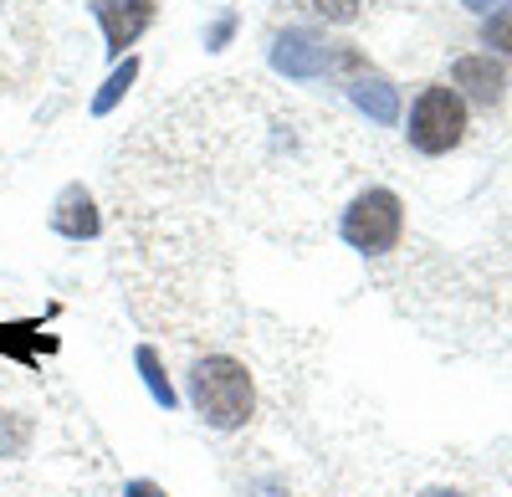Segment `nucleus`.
Wrapping results in <instances>:
<instances>
[{"label":"nucleus","mask_w":512,"mask_h":497,"mask_svg":"<svg viewBox=\"0 0 512 497\" xmlns=\"http://www.w3.org/2000/svg\"><path fill=\"white\" fill-rule=\"evenodd\" d=\"M190 400L200 410V421H210L216 431H236L246 426L251 405H256V390H251V375L246 364L231 359V354H210L190 369Z\"/></svg>","instance_id":"1"},{"label":"nucleus","mask_w":512,"mask_h":497,"mask_svg":"<svg viewBox=\"0 0 512 497\" xmlns=\"http://www.w3.org/2000/svg\"><path fill=\"white\" fill-rule=\"evenodd\" d=\"M466 134V103L451 88H425L410 108V144L420 154H446Z\"/></svg>","instance_id":"2"},{"label":"nucleus","mask_w":512,"mask_h":497,"mask_svg":"<svg viewBox=\"0 0 512 497\" xmlns=\"http://www.w3.org/2000/svg\"><path fill=\"white\" fill-rule=\"evenodd\" d=\"M405 211H400V195L395 190H364L349 211H344V241L359 246V252H390L400 241Z\"/></svg>","instance_id":"3"},{"label":"nucleus","mask_w":512,"mask_h":497,"mask_svg":"<svg viewBox=\"0 0 512 497\" xmlns=\"http://www.w3.org/2000/svg\"><path fill=\"white\" fill-rule=\"evenodd\" d=\"M272 67L277 72H287V77H323V72H333L338 67V52L328 47V41L318 36V31H282L277 41H272Z\"/></svg>","instance_id":"4"},{"label":"nucleus","mask_w":512,"mask_h":497,"mask_svg":"<svg viewBox=\"0 0 512 497\" xmlns=\"http://www.w3.org/2000/svg\"><path fill=\"white\" fill-rule=\"evenodd\" d=\"M93 16H98V26H103L108 52L123 57V47H134V41L149 31L154 0H93Z\"/></svg>","instance_id":"5"},{"label":"nucleus","mask_w":512,"mask_h":497,"mask_svg":"<svg viewBox=\"0 0 512 497\" xmlns=\"http://www.w3.org/2000/svg\"><path fill=\"white\" fill-rule=\"evenodd\" d=\"M52 226H57L62 236H72V241H93V236L103 231V216H98V205H93L88 190L67 185V190L57 195V205H52Z\"/></svg>","instance_id":"6"},{"label":"nucleus","mask_w":512,"mask_h":497,"mask_svg":"<svg viewBox=\"0 0 512 497\" xmlns=\"http://www.w3.org/2000/svg\"><path fill=\"white\" fill-rule=\"evenodd\" d=\"M451 77H456V88H466V98H477V103H497L502 98V67L492 62V52L461 57L451 67Z\"/></svg>","instance_id":"7"},{"label":"nucleus","mask_w":512,"mask_h":497,"mask_svg":"<svg viewBox=\"0 0 512 497\" xmlns=\"http://www.w3.org/2000/svg\"><path fill=\"white\" fill-rule=\"evenodd\" d=\"M349 98H354L374 123H395V118H400V93H395L384 77H359L354 88H349Z\"/></svg>","instance_id":"8"},{"label":"nucleus","mask_w":512,"mask_h":497,"mask_svg":"<svg viewBox=\"0 0 512 497\" xmlns=\"http://www.w3.org/2000/svg\"><path fill=\"white\" fill-rule=\"evenodd\" d=\"M134 77H139V62H134V57H123V62L108 72V82L98 88V98H93V113H98V118H103V113H113V108H118V98H123L128 88H134Z\"/></svg>","instance_id":"9"},{"label":"nucleus","mask_w":512,"mask_h":497,"mask_svg":"<svg viewBox=\"0 0 512 497\" xmlns=\"http://www.w3.org/2000/svg\"><path fill=\"white\" fill-rule=\"evenodd\" d=\"M134 359H139V375H144V385H149L154 405H164V410H175V400H180V395H175V385H169V375H164V364H159V354H154V349L144 344V349H139Z\"/></svg>","instance_id":"10"},{"label":"nucleus","mask_w":512,"mask_h":497,"mask_svg":"<svg viewBox=\"0 0 512 497\" xmlns=\"http://www.w3.org/2000/svg\"><path fill=\"white\" fill-rule=\"evenodd\" d=\"M0 349L31 364V359H36V349H57V344H52V339H41L31 323H21V328H0Z\"/></svg>","instance_id":"11"},{"label":"nucleus","mask_w":512,"mask_h":497,"mask_svg":"<svg viewBox=\"0 0 512 497\" xmlns=\"http://www.w3.org/2000/svg\"><path fill=\"white\" fill-rule=\"evenodd\" d=\"M297 6H308L313 16H328V21H354L359 16V0H297Z\"/></svg>","instance_id":"12"},{"label":"nucleus","mask_w":512,"mask_h":497,"mask_svg":"<svg viewBox=\"0 0 512 497\" xmlns=\"http://www.w3.org/2000/svg\"><path fill=\"white\" fill-rule=\"evenodd\" d=\"M487 47H497V52L512 57V11H497V16L487 21Z\"/></svg>","instance_id":"13"},{"label":"nucleus","mask_w":512,"mask_h":497,"mask_svg":"<svg viewBox=\"0 0 512 497\" xmlns=\"http://www.w3.org/2000/svg\"><path fill=\"white\" fill-rule=\"evenodd\" d=\"M123 497H164V487H154V482L139 477V482H128V487H123Z\"/></svg>","instance_id":"14"},{"label":"nucleus","mask_w":512,"mask_h":497,"mask_svg":"<svg viewBox=\"0 0 512 497\" xmlns=\"http://www.w3.org/2000/svg\"><path fill=\"white\" fill-rule=\"evenodd\" d=\"M461 6H472V11H502V6H512V0H461Z\"/></svg>","instance_id":"15"},{"label":"nucleus","mask_w":512,"mask_h":497,"mask_svg":"<svg viewBox=\"0 0 512 497\" xmlns=\"http://www.w3.org/2000/svg\"><path fill=\"white\" fill-rule=\"evenodd\" d=\"M425 497H461V492H446V487H436V492H425Z\"/></svg>","instance_id":"16"}]
</instances>
